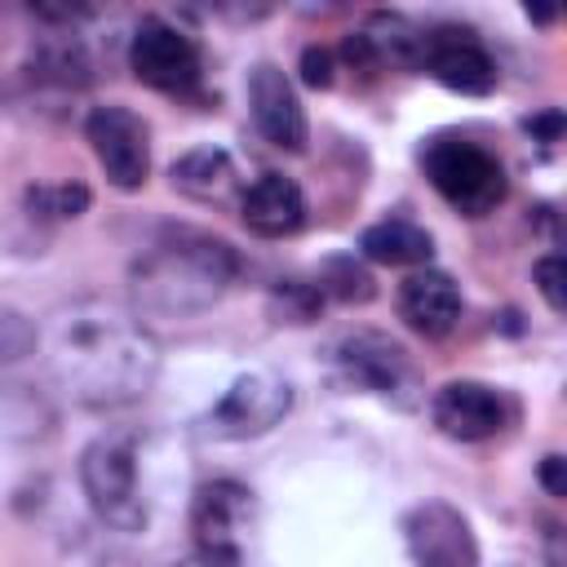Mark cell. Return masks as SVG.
<instances>
[{"instance_id":"cell-19","label":"cell","mask_w":567,"mask_h":567,"mask_svg":"<svg viewBox=\"0 0 567 567\" xmlns=\"http://www.w3.org/2000/svg\"><path fill=\"white\" fill-rule=\"evenodd\" d=\"M27 208L31 217H53V221H66V217H80L89 208V190L80 182H58V186H31L27 190Z\"/></svg>"},{"instance_id":"cell-9","label":"cell","mask_w":567,"mask_h":567,"mask_svg":"<svg viewBox=\"0 0 567 567\" xmlns=\"http://www.w3.org/2000/svg\"><path fill=\"white\" fill-rule=\"evenodd\" d=\"M84 137L93 146L97 168L115 190H137L151 173V128L137 111L128 106H93L84 120Z\"/></svg>"},{"instance_id":"cell-27","label":"cell","mask_w":567,"mask_h":567,"mask_svg":"<svg viewBox=\"0 0 567 567\" xmlns=\"http://www.w3.org/2000/svg\"><path fill=\"white\" fill-rule=\"evenodd\" d=\"M173 567H204V563H199V558H177Z\"/></svg>"},{"instance_id":"cell-26","label":"cell","mask_w":567,"mask_h":567,"mask_svg":"<svg viewBox=\"0 0 567 567\" xmlns=\"http://www.w3.org/2000/svg\"><path fill=\"white\" fill-rule=\"evenodd\" d=\"M527 128H540V133L554 142V137H558V128H563V115H558V111H549V115H540V120H527Z\"/></svg>"},{"instance_id":"cell-22","label":"cell","mask_w":567,"mask_h":567,"mask_svg":"<svg viewBox=\"0 0 567 567\" xmlns=\"http://www.w3.org/2000/svg\"><path fill=\"white\" fill-rule=\"evenodd\" d=\"M275 306H279V315L288 319V323H310L315 319V310L323 306V288L315 284H284L279 292H275Z\"/></svg>"},{"instance_id":"cell-6","label":"cell","mask_w":567,"mask_h":567,"mask_svg":"<svg viewBox=\"0 0 567 567\" xmlns=\"http://www.w3.org/2000/svg\"><path fill=\"white\" fill-rule=\"evenodd\" d=\"M328 363L346 390L377 394V399H390L399 408L416 403V368H412L408 350L381 332H346L328 350Z\"/></svg>"},{"instance_id":"cell-16","label":"cell","mask_w":567,"mask_h":567,"mask_svg":"<svg viewBox=\"0 0 567 567\" xmlns=\"http://www.w3.org/2000/svg\"><path fill=\"white\" fill-rule=\"evenodd\" d=\"M168 177L182 195H190L199 204H226L239 190V168L221 146H195V151L177 155Z\"/></svg>"},{"instance_id":"cell-11","label":"cell","mask_w":567,"mask_h":567,"mask_svg":"<svg viewBox=\"0 0 567 567\" xmlns=\"http://www.w3.org/2000/svg\"><path fill=\"white\" fill-rule=\"evenodd\" d=\"M430 421L439 434L456 443H483L509 425V403L496 385L483 381H447L430 394Z\"/></svg>"},{"instance_id":"cell-1","label":"cell","mask_w":567,"mask_h":567,"mask_svg":"<svg viewBox=\"0 0 567 567\" xmlns=\"http://www.w3.org/2000/svg\"><path fill=\"white\" fill-rule=\"evenodd\" d=\"M44 363L53 385L84 408H120L151 390L159 346L133 310L84 297L62 306L44 328Z\"/></svg>"},{"instance_id":"cell-2","label":"cell","mask_w":567,"mask_h":567,"mask_svg":"<svg viewBox=\"0 0 567 567\" xmlns=\"http://www.w3.org/2000/svg\"><path fill=\"white\" fill-rule=\"evenodd\" d=\"M239 275V252L208 230H164L128 270L137 319H190L226 297Z\"/></svg>"},{"instance_id":"cell-7","label":"cell","mask_w":567,"mask_h":567,"mask_svg":"<svg viewBox=\"0 0 567 567\" xmlns=\"http://www.w3.org/2000/svg\"><path fill=\"white\" fill-rule=\"evenodd\" d=\"M288 408H292V385L270 368H248L208 408L204 430L213 439H257L275 430L288 416Z\"/></svg>"},{"instance_id":"cell-13","label":"cell","mask_w":567,"mask_h":567,"mask_svg":"<svg viewBox=\"0 0 567 567\" xmlns=\"http://www.w3.org/2000/svg\"><path fill=\"white\" fill-rule=\"evenodd\" d=\"M425 71L452 89V93H465V97H483L496 89V66L487 58V49L478 40H470V31H434L430 35V49H425Z\"/></svg>"},{"instance_id":"cell-5","label":"cell","mask_w":567,"mask_h":567,"mask_svg":"<svg viewBox=\"0 0 567 567\" xmlns=\"http://www.w3.org/2000/svg\"><path fill=\"white\" fill-rule=\"evenodd\" d=\"M190 536L204 567H248L257 545V501L235 478H213L195 492Z\"/></svg>"},{"instance_id":"cell-8","label":"cell","mask_w":567,"mask_h":567,"mask_svg":"<svg viewBox=\"0 0 567 567\" xmlns=\"http://www.w3.org/2000/svg\"><path fill=\"white\" fill-rule=\"evenodd\" d=\"M128 71L155 93H190L204 75L199 44L168 18H142L128 40Z\"/></svg>"},{"instance_id":"cell-24","label":"cell","mask_w":567,"mask_h":567,"mask_svg":"<svg viewBox=\"0 0 567 567\" xmlns=\"http://www.w3.org/2000/svg\"><path fill=\"white\" fill-rule=\"evenodd\" d=\"M301 80H306L310 89H328V84H332V53L319 49V44H310V49L301 53Z\"/></svg>"},{"instance_id":"cell-17","label":"cell","mask_w":567,"mask_h":567,"mask_svg":"<svg viewBox=\"0 0 567 567\" xmlns=\"http://www.w3.org/2000/svg\"><path fill=\"white\" fill-rule=\"evenodd\" d=\"M359 252L381 266H425L434 252V239L425 226H416L408 217H390L359 235Z\"/></svg>"},{"instance_id":"cell-18","label":"cell","mask_w":567,"mask_h":567,"mask_svg":"<svg viewBox=\"0 0 567 567\" xmlns=\"http://www.w3.org/2000/svg\"><path fill=\"white\" fill-rule=\"evenodd\" d=\"M31 71L44 75V80H62V84H84L89 80V53L75 35L58 31V35H44L35 49H31Z\"/></svg>"},{"instance_id":"cell-4","label":"cell","mask_w":567,"mask_h":567,"mask_svg":"<svg viewBox=\"0 0 567 567\" xmlns=\"http://www.w3.org/2000/svg\"><path fill=\"white\" fill-rule=\"evenodd\" d=\"M421 168H425L430 186L465 217H487L505 199L501 159L470 137H456V133L430 137L421 151Z\"/></svg>"},{"instance_id":"cell-10","label":"cell","mask_w":567,"mask_h":567,"mask_svg":"<svg viewBox=\"0 0 567 567\" xmlns=\"http://www.w3.org/2000/svg\"><path fill=\"white\" fill-rule=\"evenodd\" d=\"M403 545L412 567H478L470 518L447 501H421L403 514Z\"/></svg>"},{"instance_id":"cell-14","label":"cell","mask_w":567,"mask_h":567,"mask_svg":"<svg viewBox=\"0 0 567 567\" xmlns=\"http://www.w3.org/2000/svg\"><path fill=\"white\" fill-rule=\"evenodd\" d=\"M239 221L261 239H284L306 221V195L284 173H261L239 190Z\"/></svg>"},{"instance_id":"cell-21","label":"cell","mask_w":567,"mask_h":567,"mask_svg":"<svg viewBox=\"0 0 567 567\" xmlns=\"http://www.w3.org/2000/svg\"><path fill=\"white\" fill-rule=\"evenodd\" d=\"M35 328L27 315H18L13 306H0V363H18L35 350Z\"/></svg>"},{"instance_id":"cell-23","label":"cell","mask_w":567,"mask_h":567,"mask_svg":"<svg viewBox=\"0 0 567 567\" xmlns=\"http://www.w3.org/2000/svg\"><path fill=\"white\" fill-rule=\"evenodd\" d=\"M532 279H536V288H540V297H545V306L554 310V315H563V306H567V297H563V284H567V266H563V257H540L536 266H532Z\"/></svg>"},{"instance_id":"cell-15","label":"cell","mask_w":567,"mask_h":567,"mask_svg":"<svg viewBox=\"0 0 567 567\" xmlns=\"http://www.w3.org/2000/svg\"><path fill=\"white\" fill-rule=\"evenodd\" d=\"M399 315L421 337H447L461 319V288L443 270H412L399 284Z\"/></svg>"},{"instance_id":"cell-20","label":"cell","mask_w":567,"mask_h":567,"mask_svg":"<svg viewBox=\"0 0 567 567\" xmlns=\"http://www.w3.org/2000/svg\"><path fill=\"white\" fill-rule=\"evenodd\" d=\"M319 288L341 297V301H368L372 297V275L363 266H354V257H332L319 275Z\"/></svg>"},{"instance_id":"cell-25","label":"cell","mask_w":567,"mask_h":567,"mask_svg":"<svg viewBox=\"0 0 567 567\" xmlns=\"http://www.w3.org/2000/svg\"><path fill=\"white\" fill-rule=\"evenodd\" d=\"M563 456H545L540 461V483H545V492L549 496H567V478H563Z\"/></svg>"},{"instance_id":"cell-12","label":"cell","mask_w":567,"mask_h":567,"mask_svg":"<svg viewBox=\"0 0 567 567\" xmlns=\"http://www.w3.org/2000/svg\"><path fill=\"white\" fill-rule=\"evenodd\" d=\"M248 106H252V120H257V128L270 146H279V151H301L306 146V137H310L306 106H301L292 80L279 66L261 62L248 75Z\"/></svg>"},{"instance_id":"cell-3","label":"cell","mask_w":567,"mask_h":567,"mask_svg":"<svg viewBox=\"0 0 567 567\" xmlns=\"http://www.w3.org/2000/svg\"><path fill=\"white\" fill-rule=\"evenodd\" d=\"M80 483L93 514L115 532L146 527V501L137 487V439L128 430L97 434L80 456Z\"/></svg>"}]
</instances>
